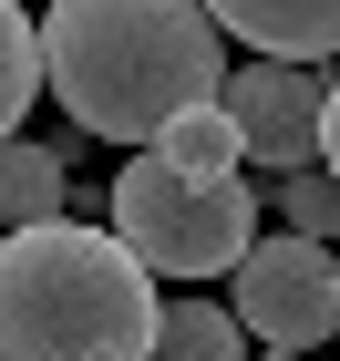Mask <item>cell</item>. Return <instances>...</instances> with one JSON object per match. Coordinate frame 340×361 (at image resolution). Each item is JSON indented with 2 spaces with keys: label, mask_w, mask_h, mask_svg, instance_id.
<instances>
[{
  "label": "cell",
  "mask_w": 340,
  "mask_h": 361,
  "mask_svg": "<svg viewBox=\"0 0 340 361\" xmlns=\"http://www.w3.org/2000/svg\"><path fill=\"white\" fill-rule=\"evenodd\" d=\"M113 238L144 258L155 279H237L258 248V196L237 176H186L175 155H134L113 176Z\"/></svg>",
  "instance_id": "3957f363"
},
{
  "label": "cell",
  "mask_w": 340,
  "mask_h": 361,
  "mask_svg": "<svg viewBox=\"0 0 340 361\" xmlns=\"http://www.w3.org/2000/svg\"><path fill=\"white\" fill-rule=\"evenodd\" d=\"M42 73L83 135L134 145V155H155L186 114L227 104V52L206 0H52Z\"/></svg>",
  "instance_id": "6da1fadb"
},
{
  "label": "cell",
  "mask_w": 340,
  "mask_h": 361,
  "mask_svg": "<svg viewBox=\"0 0 340 361\" xmlns=\"http://www.w3.org/2000/svg\"><path fill=\"white\" fill-rule=\"evenodd\" d=\"M320 166L340 176V83H330V135H320Z\"/></svg>",
  "instance_id": "7c38bea8"
},
{
  "label": "cell",
  "mask_w": 340,
  "mask_h": 361,
  "mask_svg": "<svg viewBox=\"0 0 340 361\" xmlns=\"http://www.w3.org/2000/svg\"><path fill=\"white\" fill-rule=\"evenodd\" d=\"M155 155H175L186 176H237V166H248V145H237V124H227V104L186 114V124H175V135L155 145Z\"/></svg>",
  "instance_id": "30bf717a"
},
{
  "label": "cell",
  "mask_w": 340,
  "mask_h": 361,
  "mask_svg": "<svg viewBox=\"0 0 340 361\" xmlns=\"http://www.w3.org/2000/svg\"><path fill=\"white\" fill-rule=\"evenodd\" d=\"M206 21L237 31L258 62H320V52H340V0H206Z\"/></svg>",
  "instance_id": "8992f818"
},
{
  "label": "cell",
  "mask_w": 340,
  "mask_h": 361,
  "mask_svg": "<svg viewBox=\"0 0 340 361\" xmlns=\"http://www.w3.org/2000/svg\"><path fill=\"white\" fill-rule=\"evenodd\" d=\"M237 320H248L258 351H320V341L340 331V248H320V238H258L248 269H237Z\"/></svg>",
  "instance_id": "277c9868"
},
{
  "label": "cell",
  "mask_w": 340,
  "mask_h": 361,
  "mask_svg": "<svg viewBox=\"0 0 340 361\" xmlns=\"http://www.w3.org/2000/svg\"><path fill=\"white\" fill-rule=\"evenodd\" d=\"M279 217H289V238H320V248H330V238H340V176L330 166L279 176Z\"/></svg>",
  "instance_id": "8fae6325"
},
{
  "label": "cell",
  "mask_w": 340,
  "mask_h": 361,
  "mask_svg": "<svg viewBox=\"0 0 340 361\" xmlns=\"http://www.w3.org/2000/svg\"><path fill=\"white\" fill-rule=\"evenodd\" d=\"M165 300L113 227H31L0 238V361H155Z\"/></svg>",
  "instance_id": "7a4b0ae2"
},
{
  "label": "cell",
  "mask_w": 340,
  "mask_h": 361,
  "mask_svg": "<svg viewBox=\"0 0 340 361\" xmlns=\"http://www.w3.org/2000/svg\"><path fill=\"white\" fill-rule=\"evenodd\" d=\"M155 361H248V320H237L227 300H165Z\"/></svg>",
  "instance_id": "ba28073f"
},
{
  "label": "cell",
  "mask_w": 340,
  "mask_h": 361,
  "mask_svg": "<svg viewBox=\"0 0 340 361\" xmlns=\"http://www.w3.org/2000/svg\"><path fill=\"white\" fill-rule=\"evenodd\" d=\"M258 361H310V351H258Z\"/></svg>",
  "instance_id": "4fadbf2b"
},
{
  "label": "cell",
  "mask_w": 340,
  "mask_h": 361,
  "mask_svg": "<svg viewBox=\"0 0 340 361\" xmlns=\"http://www.w3.org/2000/svg\"><path fill=\"white\" fill-rule=\"evenodd\" d=\"M227 124L248 145V166L310 176L320 135H330V83H320L310 62H248V73H227Z\"/></svg>",
  "instance_id": "5b68a950"
},
{
  "label": "cell",
  "mask_w": 340,
  "mask_h": 361,
  "mask_svg": "<svg viewBox=\"0 0 340 361\" xmlns=\"http://www.w3.org/2000/svg\"><path fill=\"white\" fill-rule=\"evenodd\" d=\"M42 83H52L42 73V31H31L21 0H0V145H21V114H31Z\"/></svg>",
  "instance_id": "9c48e42d"
},
{
  "label": "cell",
  "mask_w": 340,
  "mask_h": 361,
  "mask_svg": "<svg viewBox=\"0 0 340 361\" xmlns=\"http://www.w3.org/2000/svg\"><path fill=\"white\" fill-rule=\"evenodd\" d=\"M73 217V176H62V145H0V227L31 238V227Z\"/></svg>",
  "instance_id": "52a82bcc"
}]
</instances>
